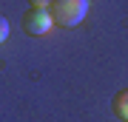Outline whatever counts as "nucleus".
<instances>
[{
  "label": "nucleus",
  "instance_id": "nucleus-4",
  "mask_svg": "<svg viewBox=\"0 0 128 122\" xmlns=\"http://www.w3.org/2000/svg\"><path fill=\"white\" fill-rule=\"evenodd\" d=\"M26 3H28V9H48L51 0H26Z\"/></svg>",
  "mask_w": 128,
  "mask_h": 122
},
{
  "label": "nucleus",
  "instance_id": "nucleus-3",
  "mask_svg": "<svg viewBox=\"0 0 128 122\" xmlns=\"http://www.w3.org/2000/svg\"><path fill=\"white\" fill-rule=\"evenodd\" d=\"M111 108H114V114L120 119H125L128 122V88H122V91H117L114 94V100H111Z\"/></svg>",
  "mask_w": 128,
  "mask_h": 122
},
{
  "label": "nucleus",
  "instance_id": "nucleus-1",
  "mask_svg": "<svg viewBox=\"0 0 128 122\" xmlns=\"http://www.w3.org/2000/svg\"><path fill=\"white\" fill-rule=\"evenodd\" d=\"M48 14L54 20V26H80L88 14V0H51Z\"/></svg>",
  "mask_w": 128,
  "mask_h": 122
},
{
  "label": "nucleus",
  "instance_id": "nucleus-2",
  "mask_svg": "<svg viewBox=\"0 0 128 122\" xmlns=\"http://www.w3.org/2000/svg\"><path fill=\"white\" fill-rule=\"evenodd\" d=\"M23 31L28 37H43V34H48L51 31V26H54V20H51V14L48 9H28L23 14Z\"/></svg>",
  "mask_w": 128,
  "mask_h": 122
},
{
  "label": "nucleus",
  "instance_id": "nucleus-5",
  "mask_svg": "<svg viewBox=\"0 0 128 122\" xmlns=\"http://www.w3.org/2000/svg\"><path fill=\"white\" fill-rule=\"evenodd\" d=\"M6 37H9V20L0 17V43H6Z\"/></svg>",
  "mask_w": 128,
  "mask_h": 122
}]
</instances>
